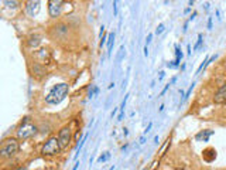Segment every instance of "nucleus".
Masks as SVG:
<instances>
[{"label":"nucleus","instance_id":"34","mask_svg":"<svg viewBox=\"0 0 226 170\" xmlns=\"http://www.w3.org/2000/svg\"><path fill=\"white\" fill-rule=\"evenodd\" d=\"M109 170H114V164H113V166H112V167H110Z\"/></svg>","mask_w":226,"mask_h":170},{"label":"nucleus","instance_id":"25","mask_svg":"<svg viewBox=\"0 0 226 170\" xmlns=\"http://www.w3.org/2000/svg\"><path fill=\"white\" fill-rule=\"evenodd\" d=\"M151 126H153V123L150 122V123H148V126H147V129H146V130H144V135H147V133H148V132H150V129H151Z\"/></svg>","mask_w":226,"mask_h":170},{"label":"nucleus","instance_id":"11","mask_svg":"<svg viewBox=\"0 0 226 170\" xmlns=\"http://www.w3.org/2000/svg\"><path fill=\"white\" fill-rule=\"evenodd\" d=\"M113 43H114V33L107 34V54H109V55H110V53H112Z\"/></svg>","mask_w":226,"mask_h":170},{"label":"nucleus","instance_id":"16","mask_svg":"<svg viewBox=\"0 0 226 170\" xmlns=\"http://www.w3.org/2000/svg\"><path fill=\"white\" fill-rule=\"evenodd\" d=\"M109 157H110V153H109V152H105L103 155H100L99 157H98V162L99 163H103V162H106Z\"/></svg>","mask_w":226,"mask_h":170},{"label":"nucleus","instance_id":"14","mask_svg":"<svg viewBox=\"0 0 226 170\" xmlns=\"http://www.w3.org/2000/svg\"><path fill=\"white\" fill-rule=\"evenodd\" d=\"M181 58H182V53H181V50H179V47L178 46H175V64L177 65H179V62H181Z\"/></svg>","mask_w":226,"mask_h":170},{"label":"nucleus","instance_id":"18","mask_svg":"<svg viewBox=\"0 0 226 170\" xmlns=\"http://www.w3.org/2000/svg\"><path fill=\"white\" fill-rule=\"evenodd\" d=\"M201 44H202V34H199V36H198V41H196V44H195V46H194V50H198V48H199L201 47Z\"/></svg>","mask_w":226,"mask_h":170},{"label":"nucleus","instance_id":"15","mask_svg":"<svg viewBox=\"0 0 226 170\" xmlns=\"http://www.w3.org/2000/svg\"><path fill=\"white\" fill-rule=\"evenodd\" d=\"M86 139H88V133L86 135H83V138H82V140H81V143H79V146H78V149H76V155H75V159L78 157V155H79V152H81V149L83 147V145H85V142H86Z\"/></svg>","mask_w":226,"mask_h":170},{"label":"nucleus","instance_id":"22","mask_svg":"<svg viewBox=\"0 0 226 170\" xmlns=\"http://www.w3.org/2000/svg\"><path fill=\"white\" fill-rule=\"evenodd\" d=\"M151 40H153V34H148L147 39H146V46H148V44L151 43Z\"/></svg>","mask_w":226,"mask_h":170},{"label":"nucleus","instance_id":"27","mask_svg":"<svg viewBox=\"0 0 226 170\" xmlns=\"http://www.w3.org/2000/svg\"><path fill=\"white\" fill-rule=\"evenodd\" d=\"M106 39H107V36H103V37H102V40H100V47H102L103 44H105V41H106Z\"/></svg>","mask_w":226,"mask_h":170},{"label":"nucleus","instance_id":"12","mask_svg":"<svg viewBox=\"0 0 226 170\" xmlns=\"http://www.w3.org/2000/svg\"><path fill=\"white\" fill-rule=\"evenodd\" d=\"M127 99H129V95H126V96H124L123 102H121V106L119 108V109H120V115H119V118H117V120H121V119H123V115H124V106H126Z\"/></svg>","mask_w":226,"mask_h":170},{"label":"nucleus","instance_id":"28","mask_svg":"<svg viewBox=\"0 0 226 170\" xmlns=\"http://www.w3.org/2000/svg\"><path fill=\"white\" fill-rule=\"evenodd\" d=\"M163 78H164V71H161V72H160V77H158V79L161 81Z\"/></svg>","mask_w":226,"mask_h":170},{"label":"nucleus","instance_id":"24","mask_svg":"<svg viewBox=\"0 0 226 170\" xmlns=\"http://www.w3.org/2000/svg\"><path fill=\"white\" fill-rule=\"evenodd\" d=\"M208 30H212V17L208 19Z\"/></svg>","mask_w":226,"mask_h":170},{"label":"nucleus","instance_id":"29","mask_svg":"<svg viewBox=\"0 0 226 170\" xmlns=\"http://www.w3.org/2000/svg\"><path fill=\"white\" fill-rule=\"evenodd\" d=\"M144 55H146V57H147V55H148V48H147V46L144 47Z\"/></svg>","mask_w":226,"mask_h":170},{"label":"nucleus","instance_id":"31","mask_svg":"<svg viewBox=\"0 0 226 170\" xmlns=\"http://www.w3.org/2000/svg\"><path fill=\"white\" fill-rule=\"evenodd\" d=\"M195 16H196V12H194L192 14H191V17H189V20H192V19H195Z\"/></svg>","mask_w":226,"mask_h":170},{"label":"nucleus","instance_id":"20","mask_svg":"<svg viewBox=\"0 0 226 170\" xmlns=\"http://www.w3.org/2000/svg\"><path fill=\"white\" fill-rule=\"evenodd\" d=\"M117 4H119V0H113V14H117Z\"/></svg>","mask_w":226,"mask_h":170},{"label":"nucleus","instance_id":"3","mask_svg":"<svg viewBox=\"0 0 226 170\" xmlns=\"http://www.w3.org/2000/svg\"><path fill=\"white\" fill-rule=\"evenodd\" d=\"M36 133H37V126L30 122L28 118H26V119L23 120V123L20 125L19 130H17V138H19V139L26 140V139L33 138Z\"/></svg>","mask_w":226,"mask_h":170},{"label":"nucleus","instance_id":"13","mask_svg":"<svg viewBox=\"0 0 226 170\" xmlns=\"http://www.w3.org/2000/svg\"><path fill=\"white\" fill-rule=\"evenodd\" d=\"M209 61H211V60H209V58H208V57L205 58V60H204V62H202V64L199 65V68H198V70H196V74H195V75H199L201 72H202V71L205 70V68H206V65L209 64Z\"/></svg>","mask_w":226,"mask_h":170},{"label":"nucleus","instance_id":"30","mask_svg":"<svg viewBox=\"0 0 226 170\" xmlns=\"http://www.w3.org/2000/svg\"><path fill=\"white\" fill-rule=\"evenodd\" d=\"M175 81H177V77H174V78L171 79V81L168 82V84H170V85H172V84H174V82H175Z\"/></svg>","mask_w":226,"mask_h":170},{"label":"nucleus","instance_id":"9","mask_svg":"<svg viewBox=\"0 0 226 170\" xmlns=\"http://www.w3.org/2000/svg\"><path fill=\"white\" fill-rule=\"evenodd\" d=\"M215 101H216V102H226V85H223L221 89H219Z\"/></svg>","mask_w":226,"mask_h":170},{"label":"nucleus","instance_id":"10","mask_svg":"<svg viewBox=\"0 0 226 170\" xmlns=\"http://www.w3.org/2000/svg\"><path fill=\"white\" fill-rule=\"evenodd\" d=\"M40 43H41V37L38 36V34H34V36H31L30 40H28V46H30L31 48H36Z\"/></svg>","mask_w":226,"mask_h":170},{"label":"nucleus","instance_id":"4","mask_svg":"<svg viewBox=\"0 0 226 170\" xmlns=\"http://www.w3.org/2000/svg\"><path fill=\"white\" fill-rule=\"evenodd\" d=\"M61 150L62 149L60 146L58 138H50V139L44 143L43 149H41V153L44 156H54V155H58Z\"/></svg>","mask_w":226,"mask_h":170},{"label":"nucleus","instance_id":"2","mask_svg":"<svg viewBox=\"0 0 226 170\" xmlns=\"http://www.w3.org/2000/svg\"><path fill=\"white\" fill-rule=\"evenodd\" d=\"M17 152H19V142L13 138H9V139H4L2 142V146H0V155H2L3 159H9L11 156H14Z\"/></svg>","mask_w":226,"mask_h":170},{"label":"nucleus","instance_id":"23","mask_svg":"<svg viewBox=\"0 0 226 170\" xmlns=\"http://www.w3.org/2000/svg\"><path fill=\"white\" fill-rule=\"evenodd\" d=\"M6 4H7L9 7H16V4H17V3L14 2V0H11V2H6Z\"/></svg>","mask_w":226,"mask_h":170},{"label":"nucleus","instance_id":"26","mask_svg":"<svg viewBox=\"0 0 226 170\" xmlns=\"http://www.w3.org/2000/svg\"><path fill=\"white\" fill-rule=\"evenodd\" d=\"M170 86H171V85H170V84H167V85H165V88H164V89H163V92H161V95H164V94H165L167 91H168V88H170Z\"/></svg>","mask_w":226,"mask_h":170},{"label":"nucleus","instance_id":"21","mask_svg":"<svg viewBox=\"0 0 226 170\" xmlns=\"http://www.w3.org/2000/svg\"><path fill=\"white\" fill-rule=\"evenodd\" d=\"M167 67H168V68H177L178 65L175 64V61H171V62H168V64H167Z\"/></svg>","mask_w":226,"mask_h":170},{"label":"nucleus","instance_id":"32","mask_svg":"<svg viewBox=\"0 0 226 170\" xmlns=\"http://www.w3.org/2000/svg\"><path fill=\"white\" fill-rule=\"evenodd\" d=\"M78 167H79V163H75V166H74V169H72V170H78Z\"/></svg>","mask_w":226,"mask_h":170},{"label":"nucleus","instance_id":"33","mask_svg":"<svg viewBox=\"0 0 226 170\" xmlns=\"http://www.w3.org/2000/svg\"><path fill=\"white\" fill-rule=\"evenodd\" d=\"M194 3H195V0H189V6H192Z\"/></svg>","mask_w":226,"mask_h":170},{"label":"nucleus","instance_id":"8","mask_svg":"<svg viewBox=\"0 0 226 170\" xmlns=\"http://www.w3.org/2000/svg\"><path fill=\"white\" fill-rule=\"evenodd\" d=\"M212 135H213V130H209V129L208 130H201L199 133H196L195 139L199 140V142H208Z\"/></svg>","mask_w":226,"mask_h":170},{"label":"nucleus","instance_id":"1","mask_svg":"<svg viewBox=\"0 0 226 170\" xmlns=\"http://www.w3.org/2000/svg\"><path fill=\"white\" fill-rule=\"evenodd\" d=\"M68 91H69L68 84H64V82H62V84L54 85V88L48 92L47 96H45V102L51 103V105H57V103H60L61 101L67 96Z\"/></svg>","mask_w":226,"mask_h":170},{"label":"nucleus","instance_id":"17","mask_svg":"<svg viewBox=\"0 0 226 170\" xmlns=\"http://www.w3.org/2000/svg\"><path fill=\"white\" fill-rule=\"evenodd\" d=\"M192 89H194V84H192V85H191L189 88H188V91L185 92V96L182 98V101H181V102H184V101H187V99L189 98V95H191V92H192Z\"/></svg>","mask_w":226,"mask_h":170},{"label":"nucleus","instance_id":"19","mask_svg":"<svg viewBox=\"0 0 226 170\" xmlns=\"http://www.w3.org/2000/svg\"><path fill=\"white\" fill-rule=\"evenodd\" d=\"M164 30H165L164 24H158V27H157V29H155V34H157V36H158V34H161V33H163V31H164Z\"/></svg>","mask_w":226,"mask_h":170},{"label":"nucleus","instance_id":"5","mask_svg":"<svg viewBox=\"0 0 226 170\" xmlns=\"http://www.w3.org/2000/svg\"><path fill=\"white\" fill-rule=\"evenodd\" d=\"M71 138H72L71 128H69V126L62 128V129L60 130V133H58V142H60V146H61V149L68 147V145L71 143Z\"/></svg>","mask_w":226,"mask_h":170},{"label":"nucleus","instance_id":"6","mask_svg":"<svg viewBox=\"0 0 226 170\" xmlns=\"http://www.w3.org/2000/svg\"><path fill=\"white\" fill-rule=\"evenodd\" d=\"M62 3L64 0H50L48 2V13L50 17H58L62 9Z\"/></svg>","mask_w":226,"mask_h":170},{"label":"nucleus","instance_id":"7","mask_svg":"<svg viewBox=\"0 0 226 170\" xmlns=\"http://www.w3.org/2000/svg\"><path fill=\"white\" fill-rule=\"evenodd\" d=\"M26 12L30 16H36L40 12V0H28L26 4Z\"/></svg>","mask_w":226,"mask_h":170}]
</instances>
